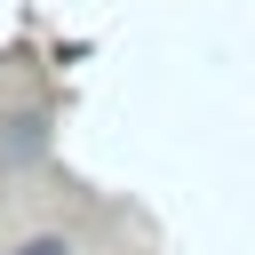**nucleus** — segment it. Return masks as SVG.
<instances>
[{"label": "nucleus", "instance_id": "f257e3e1", "mask_svg": "<svg viewBox=\"0 0 255 255\" xmlns=\"http://www.w3.org/2000/svg\"><path fill=\"white\" fill-rule=\"evenodd\" d=\"M16 255H72V247H64V239H24Z\"/></svg>", "mask_w": 255, "mask_h": 255}]
</instances>
